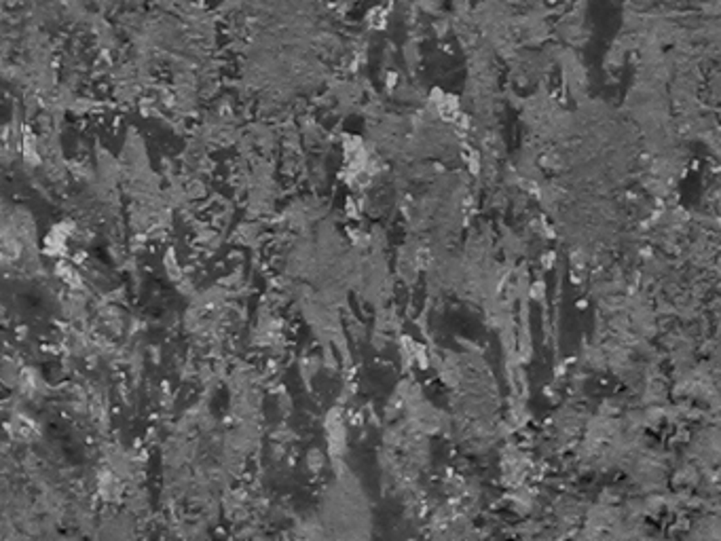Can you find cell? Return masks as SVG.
Masks as SVG:
<instances>
[{
	"instance_id": "1",
	"label": "cell",
	"mask_w": 721,
	"mask_h": 541,
	"mask_svg": "<svg viewBox=\"0 0 721 541\" xmlns=\"http://www.w3.org/2000/svg\"><path fill=\"white\" fill-rule=\"evenodd\" d=\"M328 436H330V442H332V446L336 448V442L338 444H343V438H345V429H343V423H341V417H338V414L334 412V414H330V417H328Z\"/></svg>"
},
{
	"instance_id": "2",
	"label": "cell",
	"mask_w": 721,
	"mask_h": 541,
	"mask_svg": "<svg viewBox=\"0 0 721 541\" xmlns=\"http://www.w3.org/2000/svg\"><path fill=\"white\" fill-rule=\"evenodd\" d=\"M19 249H21V245H19V239H17V237L7 235V237L3 239V254H5V260L17 258V256H19Z\"/></svg>"
},
{
	"instance_id": "3",
	"label": "cell",
	"mask_w": 721,
	"mask_h": 541,
	"mask_svg": "<svg viewBox=\"0 0 721 541\" xmlns=\"http://www.w3.org/2000/svg\"><path fill=\"white\" fill-rule=\"evenodd\" d=\"M34 432H36V427H34L32 421H28V419H24V417H17V419H15V434H17L19 438H30Z\"/></svg>"
},
{
	"instance_id": "4",
	"label": "cell",
	"mask_w": 721,
	"mask_h": 541,
	"mask_svg": "<svg viewBox=\"0 0 721 541\" xmlns=\"http://www.w3.org/2000/svg\"><path fill=\"white\" fill-rule=\"evenodd\" d=\"M60 275H62V277H64V281H66V283H70V285H78V281H80V279H78V275H76L72 269H68V267H60Z\"/></svg>"
},
{
	"instance_id": "5",
	"label": "cell",
	"mask_w": 721,
	"mask_h": 541,
	"mask_svg": "<svg viewBox=\"0 0 721 541\" xmlns=\"http://www.w3.org/2000/svg\"><path fill=\"white\" fill-rule=\"evenodd\" d=\"M100 484H102V490L106 493V495H110L112 493V488H116L119 484H116V480L110 476V474H104L102 476V480H100Z\"/></svg>"
}]
</instances>
